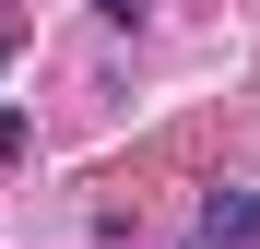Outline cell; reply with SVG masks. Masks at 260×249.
<instances>
[{
  "label": "cell",
  "instance_id": "cell-4",
  "mask_svg": "<svg viewBox=\"0 0 260 249\" xmlns=\"http://www.w3.org/2000/svg\"><path fill=\"white\" fill-rule=\"evenodd\" d=\"M0 71H12V24H0Z\"/></svg>",
  "mask_w": 260,
  "mask_h": 249
},
{
  "label": "cell",
  "instance_id": "cell-2",
  "mask_svg": "<svg viewBox=\"0 0 260 249\" xmlns=\"http://www.w3.org/2000/svg\"><path fill=\"white\" fill-rule=\"evenodd\" d=\"M24 154H36V119H24V107H0V166H24Z\"/></svg>",
  "mask_w": 260,
  "mask_h": 249
},
{
  "label": "cell",
  "instance_id": "cell-1",
  "mask_svg": "<svg viewBox=\"0 0 260 249\" xmlns=\"http://www.w3.org/2000/svg\"><path fill=\"white\" fill-rule=\"evenodd\" d=\"M178 249H260V190H201Z\"/></svg>",
  "mask_w": 260,
  "mask_h": 249
},
{
  "label": "cell",
  "instance_id": "cell-3",
  "mask_svg": "<svg viewBox=\"0 0 260 249\" xmlns=\"http://www.w3.org/2000/svg\"><path fill=\"white\" fill-rule=\"evenodd\" d=\"M95 12H107V24H142V12H154V0H95Z\"/></svg>",
  "mask_w": 260,
  "mask_h": 249
}]
</instances>
